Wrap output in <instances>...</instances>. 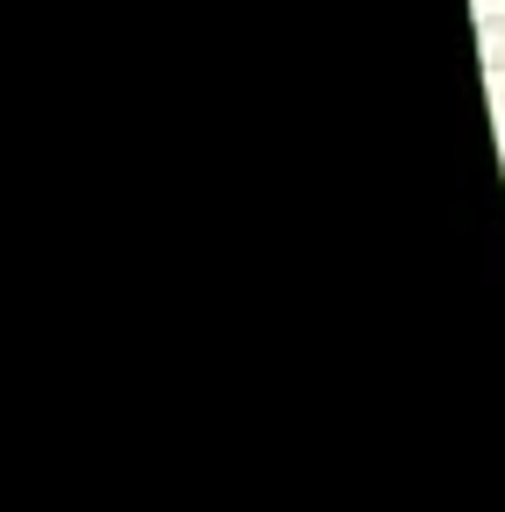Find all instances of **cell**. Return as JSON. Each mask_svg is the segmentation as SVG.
I'll return each mask as SVG.
<instances>
[{
	"instance_id": "6da1fadb",
	"label": "cell",
	"mask_w": 505,
	"mask_h": 512,
	"mask_svg": "<svg viewBox=\"0 0 505 512\" xmlns=\"http://www.w3.org/2000/svg\"><path fill=\"white\" fill-rule=\"evenodd\" d=\"M477 57H484V72H505V15L477 22Z\"/></svg>"
}]
</instances>
